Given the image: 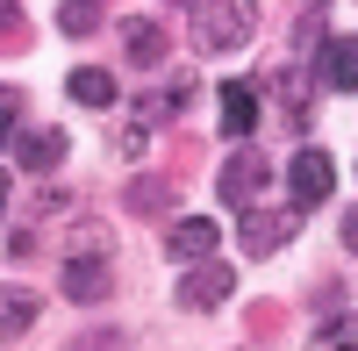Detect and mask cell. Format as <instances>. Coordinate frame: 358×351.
<instances>
[{
	"mask_svg": "<svg viewBox=\"0 0 358 351\" xmlns=\"http://www.w3.org/2000/svg\"><path fill=\"white\" fill-rule=\"evenodd\" d=\"M258 36V0H201L194 8V50H236Z\"/></svg>",
	"mask_w": 358,
	"mask_h": 351,
	"instance_id": "obj_1",
	"label": "cell"
},
{
	"mask_svg": "<svg viewBox=\"0 0 358 351\" xmlns=\"http://www.w3.org/2000/svg\"><path fill=\"white\" fill-rule=\"evenodd\" d=\"M287 180H294V208H315V201H330L337 165H330V151L301 143V151H294V165H287Z\"/></svg>",
	"mask_w": 358,
	"mask_h": 351,
	"instance_id": "obj_2",
	"label": "cell"
},
{
	"mask_svg": "<svg viewBox=\"0 0 358 351\" xmlns=\"http://www.w3.org/2000/svg\"><path fill=\"white\" fill-rule=\"evenodd\" d=\"M294 229H301V208H244V251L251 258H273Z\"/></svg>",
	"mask_w": 358,
	"mask_h": 351,
	"instance_id": "obj_3",
	"label": "cell"
},
{
	"mask_svg": "<svg viewBox=\"0 0 358 351\" xmlns=\"http://www.w3.org/2000/svg\"><path fill=\"white\" fill-rule=\"evenodd\" d=\"M229 294H236V273L215 266V258H208V266H194L187 280H179V308H222Z\"/></svg>",
	"mask_w": 358,
	"mask_h": 351,
	"instance_id": "obj_4",
	"label": "cell"
},
{
	"mask_svg": "<svg viewBox=\"0 0 358 351\" xmlns=\"http://www.w3.org/2000/svg\"><path fill=\"white\" fill-rule=\"evenodd\" d=\"M315 79L330 94H358V36H330L315 50Z\"/></svg>",
	"mask_w": 358,
	"mask_h": 351,
	"instance_id": "obj_5",
	"label": "cell"
},
{
	"mask_svg": "<svg viewBox=\"0 0 358 351\" xmlns=\"http://www.w3.org/2000/svg\"><path fill=\"white\" fill-rule=\"evenodd\" d=\"M215 237H222V229L208 222V215H187V222H172L165 251L179 258V266H208V258H215Z\"/></svg>",
	"mask_w": 358,
	"mask_h": 351,
	"instance_id": "obj_6",
	"label": "cell"
},
{
	"mask_svg": "<svg viewBox=\"0 0 358 351\" xmlns=\"http://www.w3.org/2000/svg\"><path fill=\"white\" fill-rule=\"evenodd\" d=\"M258 180H265V158H258V151H236V158L215 172V194L236 201V208H251V201H258Z\"/></svg>",
	"mask_w": 358,
	"mask_h": 351,
	"instance_id": "obj_7",
	"label": "cell"
},
{
	"mask_svg": "<svg viewBox=\"0 0 358 351\" xmlns=\"http://www.w3.org/2000/svg\"><path fill=\"white\" fill-rule=\"evenodd\" d=\"M222 129H229L236 143L258 129V86H251V79H229V86H222Z\"/></svg>",
	"mask_w": 358,
	"mask_h": 351,
	"instance_id": "obj_8",
	"label": "cell"
},
{
	"mask_svg": "<svg viewBox=\"0 0 358 351\" xmlns=\"http://www.w3.org/2000/svg\"><path fill=\"white\" fill-rule=\"evenodd\" d=\"M65 301H101L108 294V258H65Z\"/></svg>",
	"mask_w": 358,
	"mask_h": 351,
	"instance_id": "obj_9",
	"label": "cell"
},
{
	"mask_svg": "<svg viewBox=\"0 0 358 351\" xmlns=\"http://www.w3.org/2000/svg\"><path fill=\"white\" fill-rule=\"evenodd\" d=\"M122 43H129V57H136L143 72L165 65V29H158L151 15H129V22H122Z\"/></svg>",
	"mask_w": 358,
	"mask_h": 351,
	"instance_id": "obj_10",
	"label": "cell"
},
{
	"mask_svg": "<svg viewBox=\"0 0 358 351\" xmlns=\"http://www.w3.org/2000/svg\"><path fill=\"white\" fill-rule=\"evenodd\" d=\"M15 158H22V172H50L57 158H65V129H22Z\"/></svg>",
	"mask_w": 358,
	"mask_h": 351,
	"instance_id": "obj_11",
	"label": "cell"
},
{
	"mask_svg": "<svg viewBox=\"0 0 358 351\" xmlns=\"http://www.w3.org/2000/svg\"><path fill=\"white\" fill-rule=\"evenodd\" d=\"M65 94H72L79 108H115V79H108L101 65H72V79H65Z\"/></svg>",
	"mask_w": 358,
	"mask_h": 351,
	"instance_id": "obj_12",
	"label": "cell"
},
{
	"mask_svg": "<svg viewBox=\"0 0 358 351\" xmlns=\"http://www.w3.org/2000/svg\"><path fill=\"white\" fill-rule=\"evenodd\" d=\"M36 308H43L36 294H22V287H0V337L15 344V337H22L29 323H36Z\"/></svg>",
	"mask_w": 358,
	"mask_h": 351,
	"instance_id": "obj_13",
	"label": "cell"
},
{
	"mask_svg": "<svg viewBox=\"0 0 358 351\" xmlns=\"http://www.w3.org/2000/svg\"><path fill=\"white\" fill-rule=\"evenodd\" d=\"M315 351H358V315H337V323L315 330Z\"/></svg>",
	"mask_w": 358,
	"mask_h": 351,
	"instance_id": "obj_14",
	"label": "cell"
},
{
	"mask_svg": "<svg viewBox=\"0 0 358 351\" xmlns=\"http://www.w3.org/2000/svg\"><path fill=\"white\" fill-rule=\"evenodd\" d=\"M94 22H101V0H65V8H57V29H65V36H86Z\"/></svg>",
	"mask_w": 358,
	"mask_h": 351,
	"instance_id": "obj_15",
	"label": "cell"
},
{
	"mask_svg": "<svg viewBox=\"0 0 358 351\" xmlns=\"http://www.w3.org/2000/svg\"><path fill=\"white\" fill-rule=\"evenodd\" d=\"M72 258H108V237H101L94 222H86V229H72Z\"/></svg>",
	"mask_w": 358,
	"mask_h": 351,
	"instance_id": "obj_16",
	"label": "cell"
},
{
	"mask_svg": "<svg viewBox=\"0 0 358 351\" xmlns=\"http://www.w3.org/2000/svg\"><path fill=\"white\" fill-rule=\"evenodd\" d=\"M129 201H136V208H143V215H151V208H165V201H172V194H165V187H136Z\"/></svg>",
	"mask_w": 358,
	"mask_h": 351,
	"instance_id": "obj_17",
	"label": "cell"
},
{
	"mask_svg": "<svg viewBox=\"0 0 358 351\" xmlns=\"http://www.w3.org/2000/svg\"><path fill=\"white\" fill-rule=\"evenodd\" d=\"M344 244H351V258H358V208L344 215Z\"/></svg>",
	"mask_w": 358,
	"mask_h": 351,
	"instance_id": "obj_18",
	"label": "cell"
},
{
	"mask_svg": "<svg viewBox=\"0 0 358 351\" xmlns=\"http://www.w3.org/2000/svg\"><path fill=\"white\" fill-rule=\"evenodd\" d=\"M0 208H8V187H0Z\"/></svg>",
	"mask_w": 358,
	"mask_h": 351,
	"instance_id": "obj_19",
	"label": "cell"
}]
</instances>
